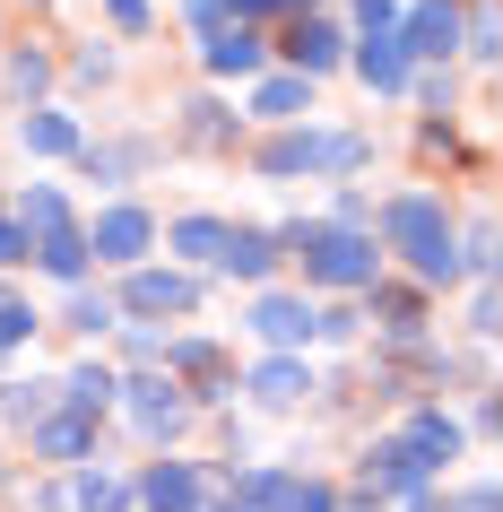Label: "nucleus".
I'll return each mask as SVG.
<instances>
[{
  "label": "nucleus",
  "instance_id": "obj_1",
  "mask_svg": "<svg viewBox=\"0 0 503 512\" xmlns=\"http://www.w3.org/2000/svg\"><path fill=\"white\" fill-rule=\"evenodd\" d=\"M382 235L408 252V270H417L425 287H451V278H460V243H451L443 200H425V191H399V200H382Z\"/></svg>",
  "mask_w": 503,
  "mask_h": 512
},
{
  "label": "nucleus",
  "instance_id": "obj_2",
  "mask_svg": "<svg viewBox=\"0 0 503 512\" xmlns=\"http://www.w3.org/2000/svg\"><path fill=\"white\" fill-rule=\"evenodd\" d=\"M278 252H295V261H304V278H321V287H373V270H382L373 235H347V226H304V217L278 235Z\"/></svg>",
  "mask_w": 503,
  "mask_h": 512
},
{
  "label": "nucleus",
  "instance_id": "obj_3",
  "mask_svg": "<svg viewBox=\"0 0 503 512\" xmlns=\"http://www.w3.org/2000/svg\"><path fill=\"white\" fill-rule=\"evenodd\" d=\"M9 217H18V235H27V252H35V261H44L53 278H79V270H87V235L70 226V200H61L53 183H27Z\"/></svg>",
  "mask_w": 503,
  "mask_h": 512
},
{
  "label": "nucleus",
  "instance_id": "obj_4",
  "mask_svg": "<svg viewBox=\"0 0 503 512\" xmlns=\"http://www.w3.org/2000/svg\"><path fill=\"white\" fill-rule=\"evenodd\" d=\"M365 157V131H287L261 148V174H356Z\"/></svg>",
  "mask_w": 503,
  "mask_h": 512
},
{
  "label": "nucleus",
  "instance_id": "obj_5",
  "mask_svg": "<svg viewBox=\"0 0 503 512\" xmlns=\"http://www.w3.org/2000/svg\"><path fill=\"white\" fill-rule=\"evenodd\" d=\"M235 504L243 512H339V495L321 478H287V469H243L235 478Z\"/></svg>",
  "mask_w": 503,
  "mask_h": 512
},
{
  "label": "nucleus",
  "instance_id": "obj_6",
  "mask_svg": "<svg viewBox=\"0 0 503 512\" xmlns=\"http://www.w3.org/2000/svg\"><path fill=\"white\" fill-rule=\"evenodd\" d=\"M113 400L131 408V426L148 434V443H174L183 417H191V400H183V382H174V374H139V382H122Z\"/></svg>",
  "mask_w": 503,
  "mask_h": 512
},
{
  "label": "nucleus",
  "instance_id": "obj_7",
  "mask_svg": "<svg viewBox=\"0 0 503 512\" xmlns=\"http://www.w3.org/2000/svg\"><path fill=\"white\" fill-rule=\"evenodd\" d=\"M191 304H200V278H183V270H131V278H122V296H113V313L157 322V313H191Z\"/></svg>",
  "mask_w": 503,
  "mask_h": 512
},
{
  "label": "nucleus",
  "instance_id": "obj_8",
  "mask_svg": "<svg viewBox=\"0 0 503 512\" xmlns=\"http://www.w3.org/2000/svg\"><path fill=\"white\" fill-rule=\"evenodd\" d=\"M365 495H399V504H425V460L408 452L399 434L365 452Z\"/></svg>",
  "mask_w": 503,
  "mask_h": 512
},
{
  "label": "nucleus",
  "instance_id": "obj_9",
  "mask_svg": "<svg viewBox=\"0 0 503 512\" xmlns=\"http://www.w3.org/2000/svg\"><path fill=\"white\" fill-rule=\"evenodd\" d=\"M399 53L451 61V53H460V9H451V0H417V9L399 18Z\"/></svg>",
  "mask_w": 503,
  "mask_h": 512
},
{
  "label": "nucleus",
  "instance_id": "obj_10",
  "mask_svg": "<svg viewBox=\"0 0 503 512\" xmlns=\"http://www.w3.org/2000/svg\"><path fill=\"white\" fill-rule=\"evenodd\" d=\"M148 235H157V226H148V209H131V200H122V209H105V217H96L87 252H96V261H122V270H131L139 252H148Z\"/></svg>",
  "mask_w": 503,
  "mask_h": 512
},
{
  "label": "nucleus",
  "instance_id": "obj_11",
  "mask_svg": "<svg viewBox=\"0 0 503 512\" xmlns=\"http://www.w3.org/2000/svg\"><path fill=\"white\" fill-rule=\"evenodd\" d=\"M252 330H261L278 356H295L304 339H313V304H304V296H261V304H252Z\"/></svg>",
  "mask_w": 503,
  "mask_h": 512
},
{
  "label": "nucleus",
  "instance_id": "obj_12",
  "mask_svg": "<svg viewBox=\"0 0 503 512\" xmlns=\"http://www.w3.org/2000/svg\"><path fill=\"white\" fill-rule=\"evenodd\" d=\"M131 495H139L148 512H200V469H191V460H157Z\"/></svg>",
  "mask_w": 503,
  "mask_h": 512
},
{
  "label": "nucleus",
  "instance_id": "obj_13",
  "mask_svg": "<svg viewBox=\"0 0 503 512\" xmlns=\"http://www.w3.org/2000/svg\"><path fill=\"white\" fill-rule=\"evenodd\" d=\"M35 452H44V460H87V452H96V417H79V408H44V417H35Z\"/></svg>",
  "mask_w": 503,
  "mask_h": 512
},
{
  "label": "nucleus",
  "instance_id": "obj_14",
  "mask_svg": "<svg viewBox=\"0 0 503 512\" xmlns=\"http://www.w3.org/2000/svg\"><path fill=\"white\" fill-rule=\"evenodd\" d=\"M399 443H408V452L425 460V478H434V469H443V460H460V426H451L443 408H417V417H408V434H399Z\"/></svg>",
  "mask_w": 503,
  "mask_h": 512
},
{
  "label": "nucleus",
  "instance_id": "obj_15",
  "mask_svg": "<svg viewBox=\"0 0 503 512\" xmlns=\"http://www.w3.org/2000/svg\"><path fill=\"white\" fill-rule=\"evenodd\" d=\"M217 270H235V278H269V270H278V235H261V226H226V252H217Z\"/></svg>",
  "mask_w": 503,
  "mask_h": 512
},
{
  "label": "nucleus",
  "instance_id": "obj_16",
  "mask_svg": "<svg viewBox=\"0 0 503 512\" xmlns=\"http://www.w3.org/2000/svg\"><path fill=\"white\" fill-rule=\"evenodd\" d=\"M200 61H209L217 79H252V70H261V35L252 27H217L209 44H200Z\"/></svg>",
  "mask_w": 503,
  "mask_h": 512
},
{
  "label": "nucleus",
  "instance_id": "obj_17",
  "mask_svg": "<svg viewBox=\"0 0 503 512\" xmlns=\"http://www.w3.org/2000/svg\"><path fill=\"white\" fill-rule=\"evenodd\" d=\"M356 79L382 87V96H399V87H408V53H399V35H365V53H356Z\"/></svg>",
  "mask_w": 503,
  "mask_h": 512
},
{
  "label": "nucleus",
  "instance_id": "obj_18",
  "mask_svg": "<svg viewBox=\"0 0 503 512\" xmlns=\"http://www.w3.org/2000/svg\"><path fill=\"white\" fill-rule=\"evenodd\" d=\"M252 113H269V122H295V113H313V79H295V70L261 79V87H252Z\"/></svg>",
  "mask_w": 503,
  "mask_h": 512
},
{
  "label": "nucleus",
  "instance_id": "obj_19",
  "mask_svg": "<svg viewBox=\"0 0 503 512\" xmlns=\"http://www.w3.org/2000/svg\"><path fill=\"white\" fill-rule=\"evenodd\" d=\"M18 139H27L35 157H79V148H87L70 113H27V122H18Z\"/></svg>",
  "mask_w": 503,
  "mask_h": 512
},
{
  "label": "nucleus",
  "instance_id": "obj_20",
  "mask_svg": "<svg viewBox=\"0 0 503 512\" xmlns=\"http://www.w3.org/2000/svg\"><path fill=\"white\" fill-rule=\"evenodd\" d=\"M287 53H295V79H313V70L339 61V27H330V18H304V27L287 35Z\"/></svg>",
  "mask_w": 503,
  "mask_h": 512
},
{
  "label": "nucleus",
  "instance_id": "obj_21",
  "mask_svg": "<svg viewBox=\"0 0 503 512\" xmlns=\"http://www.w3.org/2000/svg\"><path fill=\"white\" fill-rule=\"evenodd\" d=\"M252 391H261L269 408H295L304 391H313V374H304V356H269L261 374H252Z\"/></svg>",
  "mask_w": 503,
  "mask_h": 512
},
{
  "label": "nucleus",
  "instance_id": "obj_22",
  "mask_svg": "<svg viewBox=\"0 0 503 512\" xmlns=\"http://www.w3.org/2000/svg\"><path fill=\"white\" fill-rule=\"evenodd\" d=\"M70 504L79 512H131V478H113V469H79V486H70Z\"/></svg>",
  "mask_w": 503,
  "mask_h": 512
},
{
  "label": "nucleus",
  "instance_id": "obj_23",
  "mask_svg": "<svg viewBox=\"0 0 503 512\" xmlns=\"http://www.w3.org/2000/svg\"><path fill=\"white\" fill-rule=\"evenodd\" d=\"M174 252H183V261H217V252H226V226H217V217H174Z\"/></svg>",
  "mask_w": 503,
  "mask_h": 512
},
{
  "label": "nucleus",
  "instance_id": "obj_24",
  "mask_svg": "<svg viewBox=\"0 0 503 512\" xmlns=\"http://www.w3.org/2000/svg\"><path fill=\"white\" fill-rule=\"evenodd\" d=\"M113 391H122V382H113V374H105V365H79V374L61 382V400L79 408V417H96V408H105V400H113Z\"/></svg>",
  "mask_w": 503,
  "mask_h": 512
},
{
  "label": "nucleus",
  "instance_id": "obj_25",
  "mask_svg": "<svg viewBox=\"0 0 503 512\" xmlns=\"http://www.w3.org/2000/svg\"><path fill=\"white\" fill-rule=\"evenodd\" d=\"M183 131L200 139V148H226V139H235V122H226V105H217V96H191V105H183Z\"/></svg>",
  "mask_w": 503,
  "mask_h": 512
},
{
  "label": "nucleus",
  "instance_id": "obj_26",
  "mask_svg": "<svg viewBox=\"0 0 503 512\" xmlns=\"http://www.w3.org/2000/svg\"><path fill=\"white\" fill-rule=\"evenodd\" d=\"M53 87V61L44 53H9V96H44Z\"/></svg>",
  "mask_w": 503,
  "mask_h": 512
},
{
  "label": "nucleus",
  "instance_id": "obj_27",
  "mask_svg": "<svg viewBox=\"0 0 503 512\" xmlns=\"http://www.w3.org/2000/svg\"><path fill=\"white\" fill-rule=\"evenodd\" d=\"M53 391H61V382H9V391H0V408H9V417H44V408H53Z\"/></svg>",
  "mask_w": 503,
  "mask_h": 512
},
{
  "label": "nucleus",
  "instance_id": "obj_28",
  "mask_svg": "<svg viewBox=\"0 0 503 512\" xmlns=\"http://www.w3.org/2000/svg\"><path fill=\"white\" fill-rule=\"evenodd\" d=\"M27 330H44V322H35V304H27V296H9V287H0V348H18Z\"/></svg>",
  "mask_w": 503,
  "mask_h": 512
},
{
  "label": "nucleus",
  "instance_id": "obj_29",
  "mask_svg": "<svg viewBox=\"0 0 503 512\" xmlns=\"http://www.w3.org/2000/svg\"><path fill=\"white\" fill-rule=\"evenodd\" d=\"M382 330H391V339H417V330H425V304L417 296H382Z\"/></svg>",
  "mask_w": 503,
  "mask_h": 512
},
{
  "label": "nucleus",
  "instance_id": "obj_30",
  "mask_svg": "<svg viewBox=\"0 0 503 512\" xmlns=\"http://www.w3.org/2000/svg\"><path fill=\"white\" fill-rule=\"evenodd\" d=\"M70 322L79 330H113L122 313H113V296H70Z\"/></svg>",
  "mask_w": 503,
  "mask_h": 512
},
{
  "label": "nucleus",
  "instance_id": "obj_31",
  "mask_svg": "<svg viewBox=\"0 0 503 512\" xmlns=\"http://www.w3.org/2000/svg\"><path fill=\"white\" fill-rule=\"evenodd\" d=\"M356 18H365V35H399V9H391V0H356Z\"/></svg>",
  "mask_w": 503,
  "mask_h": 512
},
{
  "label": "nucleus",
  "instance_id": "obj_32",
  "mask_svg": "<svg viewBox=\"0 0 503 512\" xmlns=\"http://www.w3.org/2000/svg\"><path fill=\"white\" fill-rule=\"evenodd\" d=\"M18 261H27V235H18V217L0 209V270H18Z\"/></svg>",
  "mask_w": 503,
  "mask_h": 512
},
{
  "label": "nucleus",
  "instance_id": "obj_33",
  "mask_svg": "<svg viewBox=\"0 0 503 512\" xmlns=\"http://www.w3.org/2000/svg\"><path fill=\"white\" fill-rule=\"evenodd\" d=\"M183 18H191L200 35H217V27H226V0H183Z\"/></svg>",
  "mask_w": 503,
  "mask_h": 512
},
{
  "label": "nucleus",
  "instance_id": "obj_34",
  "mask_svg": "<svg viewBox=\"0 0 503 512\" xmlns=\"http://www.w3.org/2000/svg\"><path fill=\"white\" fill-rule=\"evenodd\" d=\"M105 18H113L122 35H139V27H148V0H105Z\"/></svg>",
  "mask_w": 503,
  "mask_h": 512
},
{
  "label": "nucleus",
  "instance_id": "obj_35",
  "mask_svg": "<svg viewBox=\"0 0 503 512\" xmlns=\"http://www.w3.org/2000/svg\"><path fill=\"white\" fill-rule=\"evenodd\" d=\"M226 9H235V27H243V18H261V9H278V0H226Z\"/></svg>",
  "mask_w": 503,
  "mask_h": 512
},
{
  "label": "nucleus",
  "instance_id": "obj_36",
  "mask_svg": "<svg viewBox=\"0 0 503 512\" xmlns=\"http://www.w3.org/2000/svg\"><path fill=\"white\" fill-rule=\"evenodd\" d=\"M278 9H313V0H278Z\"/></svg>",
  "mask_w": 503,
  "mask_h": 512
},
{
  "label": "nucleus",
  "instance_id": "obj_37",
  "mask_svg": "<svg viewBox=\"0 0 503 512\" xmlns=\"http://www.w3.org/2000/svg\"><path fill=\"white\" fill-rule=\"evenodd\" d=\"M226 512H243V504H226Z\"/></svg>",
  "mask_w": 503,
  "mask_h": 512
}]
</instances>
